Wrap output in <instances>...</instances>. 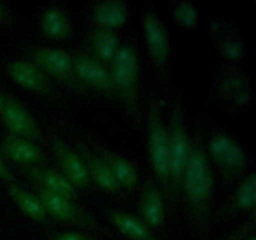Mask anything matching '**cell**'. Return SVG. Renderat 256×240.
<instances>
[{
	"label": "cell",
	"instance_id": "cell-1",
	"mask_svg": "<svg viewBox=\"0 0 256 240\" xmlns=\"http://www.w3.org/2000/svg\"><path fill=\"white\" fill-rule=\"evenodd\" d=\"M214 172L205 148V134L199 126L190 135V150L180 182V196L186 205L195 236L209 232L214 204Z\"/></svg>",
	"mask_w": 256,
	"mask_h": 240
},
{
	"label": "cell",
	"instance_id": "cell-2",
	"mask_svg": "<svg viewBox=\"0 0 256 240\" xmlns=\"http://www.w3.org/2000/svg\"><path fill=\"white\" fill-rule=\"evenodd\" d=\"M118 105L140 125L142 112V62L134 42H122L109 65Z\"/></svg>",
	"mask_w": 256,
	"mask_h": 240
},
{
	"label": "cell",
	"instance_id": "cell-3",
	"mask_svg": "<svg viewBox=\"0 0 256 240\" xmlns=\"http://www.w3.org/2000/svg\"><path fill=\"white\" fill-rule=\"evenodd\" d=\"M205 148L210 164L228 188L232 189L252 169L246 148L225 130L215 129L205 136Z\"/></svg>",
	"mask_w": 256,
	"mask_h": 240
},
{
	"label": "cell",
	"instance_id": "cell-4",
	"mask_svg": "<svg viewBox=\"0 0 256 240\" xmlns=\"http://www.w3.org/2000/svg\"><path fill=\"white\" fill-rule=\"evenodd\" d=\"M146 139L154 180L162 190L170 192L169 125L164 115V102L156 95L148 104Z\"/></svg>",
	"mask_w": 256,
	"mask_h": 240
},
{
	"label": "cell",
	"instance_id": "cell-5",
	"mask_svg": "<svg viewBox=\"0 0 256 240\" xmlns=\"http://www.w3.org/2000/svg\"><path fill=\"white\" fill-rule=\"evenodd\" d=\"M142 30L145 49L158 79L164 85L172 82V40L164 19L154 2L142 5Z\"/></svg>",
	"mask_w": 256,
	"mask_h": 240
},
{
	"label": "cell",
	"instance_id": "cell-6",
	"mask_svg": "<svg viewBox=\"0 0 256 240\" xmlns=\"http://www.w3.org/2000/svg\"><path fill=\"white\" fill-rule=\"evenodd\" d=\"M170 146V194L174 199L180 196V182L190 150V134L185 116L184 92L179 86L172 88L170 95L169 122Z\"/></svg>",
	"mask_w": 256,
	"mask_h": 240
},
{
	"label": "cell",
	"instance_id": "cell-7",
	"mask_svg": "<svg viewBox=\"0 0 256 240\" xmlns=\"http://www.w3.org/2000/svg\"><path fill=\"white\" fill-rule=\"evenodd\" d=\"M210 88L219 102L235 110H248L254 104L252 78L242 65L219 62L215 64Z\"/></svg>",
	"mask_w": 256,
	"mask_h": 240
},
{
	"label": "cell",
	"instance_id": "cell-8",
	"mask_svg": "<svg viewBox=\"0 0 256 240\" xmlns=\"http://www.w3.org/2000/svg\"><path fill=\"white\" fill-rule=\"evenodd\" d=\"M25 52L28 59L42 70L50 80H56L78 94H88V90L80 84L75 75L72 52L62 48L45 45H28L25 46Z\"/></svg>",
	"mask_w": 256,
	"mask_h": 240
},
{
	"label": "cell",
	"instance_id": "cell-9",
	"mask_svg": "<svg viewBox=\"0 0 256 240\" xmlns=\"http://www.w3.org/2000/svg\"><path fill=\"white\" fill-rule=\"evenodd\" d=\"M212 45L222 62L242 65L248 56L246 40L232 20L220 14L210 16Z\"/></svg>",
	"mask_w": 256,
	"mask_h": 240
},
{
	"label": "cell",
	"instance_id": "cell-10",
	"mask_svg": "<svg viewBox=\"0 0 256 240\" xmlns=\"http://www.w3.org/2000/svg\"><path fill=\"white\" fill-rule=\"evenodd\" d=\"M34 190L50 219H56L58 222L65 224L74 225L82 229L94 230L108 235L102 225L89 212L80 206L75 200L49 192L38 186H34Z\"/></svg>",
	"mask_w": 256,
	"mask_h": 240
},
{
	"label": "cell",
	"instance_id": "cell-11",
	"mask_svg": "<svg viewBox=\"0 0 256 240\" xmlns=\"http://www.w3.org/2000/svg\"><path fill=\"white\" fill-rule=\"evenodd\" d=\"M72 55L75 75L80 84L88 92H96L110 102L118 104L109 68L95 60L82 49L72 52Z\"/></svg>",
	"mask_w": 256,
	"mask_h": 240
},
{
	"label": "cell",
	"instance_id": "cell-12",
	"mask_svg": "<svg viewBox=\"0 0 256 240\" xmlns=\"http://www.w3.org/2000/svg\"><path fill=\"white\" fill-rule=\"evenodd\" d=\"M0 118L9 132L15 136L36 142L42 138V129L26 106L18 98L6 95L0 112Z\"/></svg>",
	"mask_w": 256,
	"mask_h": 240
},
{
	"label": "cell",
	"instance_id": "cell-13",
	"mask_svg": "<svg viewBox=\"0 0 256 240\" xmlns=\"http://www.w3.org/2000/svg\"><path fill=\"white\" fill-rule=\"evenodd\" d=\"M49 142L52 154L59 164L60 172L74 184L78 190L89 189L92 186V182L88 175L84 162L76 149L70 146L54 132L49 134Z\"/></svg>",
	"mask_w": 256,
	"mask_h": 240
},
{
	"label": "cell",
	"instance_id": "cell-14",
	"mask_svg": "<svg viewBox=\"0 0 256 240\" xmlns=\"http://www.w3.org/2000/svg\"><path fill=\"white\" fill-rule=\"evenodd\" d=\"M5 68L8 75L19 86L45 98H55L58 95L52 80L28 58L9 60Z\"/></svg>",
	"mask_w": 256,
	"mask_h": 240
},
{
	"label": "cell",
	"instance_id": "cell-15",
	"mask_svg": "<svg viewBox=\"0 0 256 240\" xmlns=\"http://www.w3.org/2000/svg\"><path fill=\"white\" fill-rule=\"evenodd\" d=\"M86 142L99 154L122 190L132 192L138 186L140 182L139 170L128 158L102 144L95 138H89Z\"/></svg>",
	"mask_w": 256,
	"mask_h": 240
},
{
	"label": "cell",
	"instance_id": "cell-16",
	"mask_svg": "<svg viewBox=\"0 0 256 240\" xmlns=\"http://www.w3.org/2000/svg\"><path fill=\"white\" fill-rule=\"evenodd\" d=\"M19 170L34 182V186L69 198L75 202L79 199V190L60 170L52 169L45 164L19 166Z\"/></svg>",
	"mask_w": 256,
	"mask_h": 240
},
{
	"label": "cell",
	"instance_id": "cell-17",
	"mask_svg": "<svg viewBox=\"0 0 256 240\" xmlns=\"http://www.w3.org/2000/svg\"><path fill=\"white\" fill-rule=\"evenodd\" d=\"M256 206V172L252 168L232 189L229 199L220 209L219 219H232L240 214L255 212Z\"/></svg>",
	"mask_w": 256,
	"mask_h": 240
},
{
	"label": "cell",
	"instance_id": "cell-18",
	"mask_svg": "<svg viewBox=\"0 0 256 240\" xmlns=\"http://www.w3.org/2000/svg\"><path fill=\"white\" fill-rule=\"evenodd\" d=\"M132 6L125 0H98L88 8L90 25L116 32L129 22Z\"/></svg>",
	"mask_w": 256,
	"mask_h": 240
},
{
	"label": "cell",
	"instance_id": "cell-19",
	"mask_svg": "<svg viewBox=\"0 0 256 240\" xmlns=\"http://www.w3.org/2000/svg\"><path fill=\"white\" fill-rule=\"evenodd\" d=\"M40 34L50 40H66L72 34V19L69 10L60 2L45 5L38 16Z\"/></svg>",
	"mask_w": 256,
	"mask_h": 240
},
{
	"label": "cell",
	"instance_id": "cell-20",
	"mask_svg": "<svg viewBox=\"0 0 256 240\" xmlns=\"http://www.w3.org/2000/svg\"><path fill=\"white\" fill-rule=\"evenodd\" d=\"M122 42L119 34L114 30L90 25L85 32L82 50L95 60L109 68Z\"/></svg>",
	"mask_w": 256,
	"mask_h": 240
},
{
	"label": "cell",
	"instance_id": "cell-21",
	"mask_svg": "<svg viewBox=\"0 0 256 240\" xmlns=\"http://www.w3.org/2000/svg\"><path fill=\"white\" fill-rule=\"evenodd\" d=\"M75 149H76V152H79L82 162H84L88 175L90 178V182H94L98 188H100L102 192H108V194H122V188L115 182L112 172H109V169L105 165V162H102V158L99 156V154L90 146V144L86 140L84 139L76 142Z\"/></svg>",
	"mask_w": 256,
	"mask_h": 240
},
{
	"label": "cell",
	"instance_id": "cell-22",
	"mask_svg": "<svg viewBox=\"0 0 256 240\" xmlns=\"http://www.w3.org/2000/svg\"><path fill=\"white\" fill-rule=\"evenodd\" d=\"M139 212L142 222L152 229H159L164 225V195L154 178H149L142 184L139 199Z\"/></svg>",
	"mask_w": 256,
	"mask_h": 240
},
{
	"label": "cell",
	"instance_id": "cell-23",
	"mask_svg": "<svg viewBox=\"0 0 256 240\" xmlns=\"http://www.w3.org/2000/svg\"><path fill=\"white\" fill-rule=\"evenodd\" d=\"M0 152L19 166L45 164V155L36 142L8 134L0 142Z\"/></svg>",
	"mask_w": 256,
	"mask_h": 240
},
{
	"label": "cell",
	"instance_id": "cell-24",
	"mask_svg": "<svg viewBox=\"0 0 256 240\" xmlns=\"http://www.w3.org/2000/svg\"><path fill=\"white\" fill-rule=\"evenodd\" d=\"M104 214L110 224L125 238L130 240H162L156 232L148 226L142 219L135 215L125 212L119 209L104 208Z\"/></svg>",
	"mask_w": 256,
	"mask_h": 240
},
{
	"label": "cell",
	"instance_id": "cell-25",
	"mask_svg": "<svg viewBox=\"0 0 256 240\" xmlns=\"http://www.w3.org/2000/svg\"><path fill=\"white\" fill-rule=\"evenodd\" d=\"M6 192L14 204L26 216L42 224H50V218L48 216L42 202L35 192H29L15 182L6 184Z\"/></svg>",
	"mask_w": 256,
	"mask_h": 240
},
{
	"label": "cell",
	"instance_id": "cell-26",
	"mask_svg": "<svg viewBox=\"0 0 256 240\" xmlns=\"http://www.w3.org/2000/svg\"><path fill=\"white\" fill-rule=\"evenodd\" d=\"M170 12L175 25L180 30L192 32L200 24L199 8L190 0H172L169 2Z\"/></svg>",
	"mask_w": 256,
	"mask_h": 240
},
{
	"label": "cell",
	"instance_id": "cell-27",
	"mask_svg": "<svg viewBox=\"0 0 256 240\" xmlns=\"http://www.w3.org/2000/svg\"><path fill=\"white\" fill-rule=\"evenodd\" d=\"M15 22V12L9 4L0 2V26H9Z\"/></svg>",
	"mask_w": 256,
	"mask_h": 240
},
{
	"label": "cell",
	"instance_id": "cell-28",
	"mask_svg": "<svg viewBox=\"0 0 256 240\" xmlns=\"http://www.w3.org/2000/svg\"><path fill=\"white\" fill-rule=\"evenodd\" d=\"M52 240H98L95 238L90 236L89 234H85L82 232H65L55 235Z\"/></svg>",
	"mask_w": 256,
	"mask_h": 240
},
{
	"label": "cell",
	"instance_id": "cell-29",
	"mask_svg": "<svg viewBox=\"0 0 256 240\" xmlns=\"http://www.w3.org/2000/svg\"><path fill=\"white\" fill-rule=\"evenodd\" d=\"M0 180L6 182V184H10V182H15L14 174H12V170L8 168V165L5 164V162L2 159V158H0Z\"/></svg>",
	"mask_w": 256,
	"mask_h": 240
},
{
	"label": "cell",
	"instance_id": "cell-30",
	"mask_svg": "<svg viewBox=\"0 0 256 240\" xmlns=\"http://www.w3.org/2000/svg\"><path fill=\"white\" fill-rule=\"evenodd\" d=\"M5 96H6V95H5L4 92H0V112H2V105H4Z\"/></svg>",
	"mask_w": 256,
	"mask_h": 240
},
{
	"label": "cell",
	"instance_id": "cell-31",
	"mask_svg": "<svg viewBox=\"0 0 256 240\" xmlns=\"http://www.w3.org/2000/svg\"><path fill=\"white\" fill-rule=\"evenodd\" d=\"M242 240H256V236H255L254 232H250V234L246 235V236H245Z\"/></svg>",
	"mask_w": 256,
	"mask_h": 240
}]
</instances>
